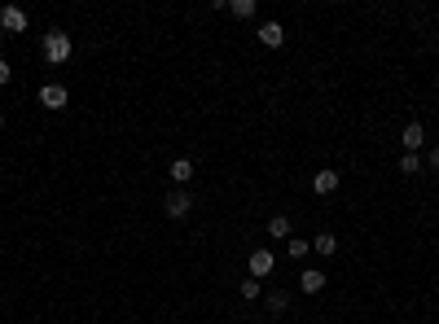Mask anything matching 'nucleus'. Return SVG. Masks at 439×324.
<instances>
[{"label": "nucleus", "mask_w": 439, "mask_h": 324, "mask_svg": "<svg viewBox=\"0 0 439 324\" xmlns=\"http://www.w3.org/2000/svg\"><path fill=\"white\" fill-rule=\"evenodd\" d=\"M66 57H70V35L66 31H49V35H44V62L62 66Z\"/></svg>", "instance_id": "obj_1"}, {"label": "nucleus", "mask_w": 439, "mask_h": 324, "mask_svg": "<svg viewBox=\"0 0 439 324\" xmlns=\"http://www.w3.org/2000/svg\"><path fill=\"white\" fill-rule=\"evenodd\" d=\"M163 210H167L172 219H185V215L194 210V197H189L185 188H172V193H167V202H163Z\"/></svg>", "instance_id": "obj_2"}, {"label": "nucleus", "mask_w": 439, "mask_h": 324, "mask_svg": "<svg viewBox=\"0 0 439 324\" xmlns=\"http://www.w3.org/2000/svg\"><path fill=\"white\" fill-rule=\"evenodd\" d=\"M66 101H70V92L62 88V83H44V88H40V105H44V110H66Z\"/></svg>", "instance_id": "obj_3"}, {"label": "nucleus", "mask_w": 439, "mask_h": 324, "mask_svg": "<svg viewBox=\"0 0 439 324\" xmlns=\"http://www.w3.org/2000/svg\"><path fill=\"white\" fill-rule=\"evenodd\" d=\"M0 27H5L9 35L27 31V9H18V5H5V9H0Z\"/></svg>", "instance_id": "obj_4"}, {"label": "nucleus", "mask_w": 439, "mask_h": 324, "mask_svg": "<svg viewBox=\"0 0 439 324\" xmlns=\"http://www.w3.org/2000/svg\"><path fill=\"white\" fill-rule=\"evenodd\" d=\"M400 145H405V153H418L426 145V127L422 123H409L405 131H400Z\"/></svg>", "instance_id": "obj_5"}, {"label": "nucleus", "mask_w": 439, "mask_h": 324, "mask_svg": "<svg viewBox=\"0 0 439 324\" xmlns=\"http://www.w3.org/2000/svg\"><path fill=\"white\" fill-rule=\"evenodd\" d=\"M277 268V259H272V250H251V276L255 281H264V276Z\"/></svg>", "instance_id": "obj_6"}, {"label": "nucleus", "mask_w": 439, "mask_h": 324, "mask_svg": "<svg viewBox=\"0 0 439 324\" xmlns=\"http://www.w3.org/2000/svg\"><path fill=\"white\" fill-rule=\"evenodd\" d=\"M259 44H264V49H281V44H286L281 22H264V27H259Z\"/></svg>", "instance_id": "obj_7"}, {"label": "nucleus", "mask_w": 439, "mask_h": 324, "mask_svg": "<svg viewBox=\"0 0 439 324\" xmlns=\"http://www.w3.org/2000/svg\"><path fill=\"white\" fill-rule=\"evenodd\" d=\"M167 175H172V184H176V188H185L189 180H194V162H189V158H176Z\"/></svg>", "instance_id": "obj_8"}, {"label": "nucleus", "mask_w": 439, "mask_h": 324, "mask_svg": "<svg viewBox=\"0 0 439 324\" xmlns=\"http://www.w3.org/2000/svg\"><path fill=\"white\" fill-rule=\"evenodd\" d=\"M299 290H303V294H321V290H325V272L307 268V272L299 276Z\"/></svg>", "instance_id": "obj_9"}, {"label": "nucleus", "mask_w": 439, "mask_h": 324, "mask_svg": "<svg viewBox=\"0 0 439 324\" xmlns=\"http://www.w3.org/2000/svg\"><path fill=\"white\" fill-rule=\"evenodd\" d=\"M312 188H316V193H334V188H338V171H329V166H325V171H316L312 175Z\"/></svg>", "instance_id": "obj_10"}, {"label": "nucleus", "mask_w": 439, "mask_h": 324, "mask_svg": "<svg viewBox=\"0 0 439 324\" xmlns=\"http://www.w3.org/2000/svg\"><path fill=\"white\" fill-rule=\"evenodd\" d=\"M268 237H277V241H286V237H294V233H290V219H286V215H272V219H268Z\"/></svg>", "instance_id": "obj_11"}, {"label": "nucleus", "mask_w": 439, "mask_h": 324, "mask_svg": "<svg viewBox=\"0 0 439 324\" xmlns=\"http://www.w3.org/2000/svg\"><path fill=\"white\" fill-rule=\"evenodd\" d=\"M312 250H316V255H321V259H329V255H334V250H338V237H334V233H321V237H316V241H312Z\"/></svg>", "instance_id": "obj_12"}, {"label": "nucleus", "mask_w": 439, "mask_h": 324, "mask_svg": "<svg viewBox=\"0 0 439 324\" xmlns=\"http://www.w3.org/2000/svg\"><path fill=\"white\" fill-rule=\"evenodd\" d=\"M224 9H229L233 18H255V0H229Z\"/></svg>", "instance_id": "obj_13"}, {"label": "nucleus", "mask_w": 439, "mask_h": 324, "mask_svg": "<svg viewBox=\"0 0 439 324\" xmlns=\"http://www.w3.org/2000/svg\"><path fill=\"white\" fill-rule=\"evenodd\" d=\"M400 171H405V175H418V171H422V158H418V153H405V158H400Z\"/></svg>", "instance_id": "obj_14"}, {"label": "nucleus", "mask_w": 439, "mask_h": 324, "mask_svg": "<svg viewBox=\"0 0 439 324\" xmlns=\"http://www.w3.org/2000/svg\"><path fill=\"white\" fill-rule=\"evenodd\" d=\"M237 294H242L246 303H255V298H259V281H255V276H251V281H242V285H237Z\"/></svg>", "instance_id": "obj_15"}, {"label": "nucleus", "mask_w": 439, "mask_h": 324, "mask_svg": "<svg viewBox=\"0 0 439 324\" xmlns=\"http://www.w3.org/2000/svg\"><path fill=\"white\" fill-rule=\"evenodd\" d=\"M286 250H290V259H303L307 250H312V241H299V237H290V246H286Z\"/></svg>", "instance_id": "obj_16"}, {"label": "nucleus", "mask_w": 439, "mask_h": 324, "mask_svg": "<svg viewBox=\"0 0 439 324\" xmlns=\"http://www.w3.org/2000/svg\"><path fill=\"white\" fill-rule=\"evenodd\" d=\"M268 311H277V316L286 311V294H281V290H272V294H268Z\"/></svg>", "instance_id": "obj_17"}, {"label": "nucleus", "mask_w": 439, "mask_h": 324, "mask_svg": "<svg viewBox=\"0 0 439 324\" xmlns=\"http://www.w3.org/2000/svg\"><path fill=\"white\" fill-rule=\"evenodd\" d=\"M9 75H14V70H9V62L0 57V83H9Z\"/></svg>", "instance_id": "obj_18"}, {"label": "nucleus", "mask_w": 439, "mask_h": 324, "mask_svg": "<svg viewBox=\"0 0 439 324\" xmlns=\"http://www.w3.org/2000/svg\"><path fill=\"white\" fill-rule=\"evenodd\" d=\"M431 171H439V145L431 149Z\"/></svg>", "instance_id": "obj_19"}, {"label": "nucleus", "mask_w": 439, "mask_h": 324, "mask_svg": "<svg viewBox=\"0 0 439 324\" xmlns=\"http://www.w3.org/2000/svg\"><path fill=\"white\" fill-rule=\"evenodd\" d=\"M0 127H5V110H0Z\"/></svg>", "instance_id": "obj_20"}]
</instances>
